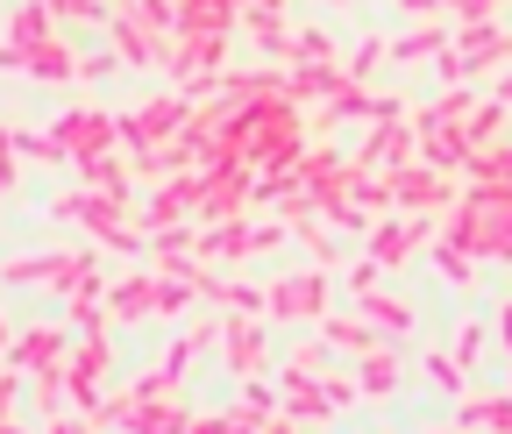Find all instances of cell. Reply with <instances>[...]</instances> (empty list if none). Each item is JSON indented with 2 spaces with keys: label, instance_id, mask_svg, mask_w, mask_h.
<instances>
[{
  "label": "cell",
  "instance_id": "f35d334b",
  "mask_svg": "<svg viewBox=\"0 0 512 434\" xmlns=\"http://www.w3.org/2000/svg\"><path fill=\"white\" fill-rule=\"evenodd\" d=\"M15 399H22V370L8 363L0 370V420H15Z\"/></svg>",
  "mask_w": 512,
  "mask_h": 434
},
{
  "label": "cell",
  "instance_id": "b9f144b4",
  "mask_svg": "<svg viewBox=\"0 0 512 434\" xmlns=\"http://www.w3.org/2000/svg\"><path fill=\"white\" fill-rule=\"evenodd\" d=\"M292 228L285 221H256V257H264V250H278V242H285Z\"/></svg>",
  "mask_w": 512,
  "mask_h": 434
},
{
  "label": "cell",
  "instance_id": "11a10c76",
  "mask_svg": "<svg viewBox=\"0 0 512 434\" xmlns=\"http://www.w3.org/2000/svg\"><path fill=\"white\" fill-rule=\"evenodd\" d=\"M0 150H8V143H0Z\"/></svg>",
  "mask_w": 512,
  "mask_h": 434
},
{
  "label": "cell",
  "instance_id": "83f0119b",
  "mask_svg": "<svg viewBox=\"0 0 512 434\" xmlns=\"http://www.w3.org/2000/svg\"><path fill=\"white\" fill-rule=\"evenodd\" d=\"M448 50V29H406L399 43H384V57H406V65H413V57H441Z\"/></svg>",
  "mask_w": 512,
  "mask_h": 434
},
{
  "label": "cell",
  "instance_id": "5b68a950",
  "mask_svg": "<svg viewBox=\"0 0 512 434\" xmlns=\"http://www.w3.org/2000/svg\"><path fill=\"white\" fill-rule=\"evenodd\" d=\"M221 349H228V363H235V378H256V370L271 363L264 314H235V321H221Z\"/></svg>",
  "mask_w": 512,
  "mask_h": 434
},
{
  "label": "cell",
  "instance_id": "4316f807",
  "mask_svg": "<svg viewBox=\"0 0 512 434\" xmlns=\"http://www.w3.org/2000/svg\"><path fill=\"white\" fill-rule=\"evenodd\" d=\"M50 8H43V0H22V8H15V22H8V43H43L50 36Z\"/></svg>",
  "mask_w": 512,
  "mask_h": 434
},
{
  "label": "cell",
  "instance_id": "d4e9b609",
  "mask_svg": "<svg viewBox=\"0 0 512 434\" xmlns=\"http://www.w3.org/2000/svg\"><path fill=\"white\" fill-rule=\"evenodd\" d=\"M463 427H491V434H512V392H505V399H463Z\"/></svg>",
  "mask_w": 512,
  "mask_h": 434
},
{
  "label": "cell",
  "instance_id": "6da1fadb",
  "mask_svg": "<svg viewBox=\"0 0 512 434\" xmlns=\"http://www.w3.org/2000/svg\"><path fill=\"white\" fill-rule=\"evenodd\" d=\"M185 114H192V100L185 93H157L150 107H136V114H114V143L136 157V150H157V143H171L178 129H185Z\"/></svg>",
  "mask_w": 512,
  "mask_h": 434
},
{
  "label": "cell",
  "instance_id": "ee69618b",
  "mask_svg": "<svg viewBox=\"0 0 512 434\" xmlns=\"http://www.w3.org/2000/svg\"><path fill=\"white\" fill-rule=\"evenodd\" d=\"M15 164H22V157H8V150H0V200L15 193Z\"/></svg>",
  "mask_w": 512,
  "mask_h": 434
},
{
  "label": "cell",
  "instance_id": "f907efd6",
  "mask_svg": "<svg viewBox=\"0 0 512 434\" xmlns=\"http://www.w3.org/2000/svg\"><path fill=\"white\" fill-rule=\"evenodd\" d=\"M0 434H29V427H15V420H0Z\"/></svg>",
  "mask_w": 512,
  "mask_h": 434
},
{
  "label": "cell",
  "instance_id": "836d02e7",
  "mask_svg": "<svg viewBox=\"0 0 512 434\" xmlns=\"http://www.w3.org/2000/svg\"><path fill=\"white\" fill-rule=\"evenodd\" d=\"M377 57H384V36H363V43L349 50V65H342V79H349V86H363V79L377 72Z\"/></svg>",
  "mask_w": 512,
  "mask_h": 434
},
{
  "label": "cell",
  "instance_id": "d6a6232c",
  "mask_svg": "<svg viewBox=\"0 0 512 434\" xmlns=\"http://www.w3.org/2000/svg\"><path fill=\"white\" fill-rule=\"evenodd\" d=\"M192 299H200V292H192V278H178V271H157V314H185Z\"/></svg>",
  "mask_w": 512,
  "mask_h": 434
},
{
  "label": "cell",
  "instance_id": "cb8c5ba5",
  "mask_svg": "<svg viewBox=\"0 0 512 434\" xmlns=\"http://www.w3.org/2000/svg\"><path fill=\"white\" fill-rule=\"evenodd\" d=\"M235 413H242L249 427H264V420H278V392L264 385V370H256V378H242V399H235Z\"/></svg>",
  "mask_w": 512,
  "mask_h": 434
},
{
  "label": "cell",
  "instance_id": "ab89813d",
  "mask_svg": "<svg viewBox=\"0 0 512 434\" xmlns=\"http://www.w3.org/2000/svg\"><path fill=\"white\" fill-rule=\"evenodd\" d=\"M114 65H121V57H114V50H86V57H79V79H107Z\"/></svg>",
  "mask_w": 512,
  "mask_h": 434
},
{
  "label": "cell",
  "instance_id": "7a4b0ae2",
  "mask_svg": "<svg viewBox=\"0 0 512 434\" xmlns=\"http://www.w3.org/2000/svg\"><path fill=\"white\" fill-rule=\"evenodd\" d=\"M505 57H512V36H505L498 22H470L456 43L441 50V79H448V86H463L470 72H484V65H505Z\"/></svg>",
  "mask_w": 512,
  "mask_h": 434
},
{
  "label": "cell",
  "instance_id": "2e32d148",
  "mask_svg": "<svg viewBox=\"0 0 512 434\" xmlns=\"http://www.w3.org/2000/svg\"><path fill=\"white\" fill-rule=\"evenodd\" d=\"M22 72L29 79H79V50H64L57 36H43V43H22Z\"/></svg>",
  "mask_w": 512,
  "mask_h": 434
},
{
  "label": "cell",
  "instance_id": "4fadbf2b",
  "mask_svg": "<svg viewBox=\"0 0 512 434\" xmlns=\"http://www.w3.org/2000/svg\"><path fill=\"white\" fill-rule=\"evenodd\" d=\"M427 235H434V221H384V228H370V264H406Z\"/></svg>",
  "mask_w": 512,
  "mask_h": 434
},
{
  "label": "cell",
  "instance_id": "f546056e",
  "mask_svg": "<svg viewBox=\"0 0 512 434\" xmlns=\"http://www.w3.org/2000/svg\"><path fill=\"white\" fill-rule=\"evenodd\" d=\"M463 171H470L477 185H512V150H470Z\"/></svg>",
  "mask_w": 512,
  "mask_h": 434
},
{
  "label": "cell",
  "instance_id": "7402d4cb",
  "mask_svg": "<svg viewBox=\"0 0 512 434\" xmlns=\"http://www.w3.org/2000/svg\"><path fill=\"white\" fill-rule=\"evenodd\" d=\"M392 385H399V356H392V349H363V370H356V392L384 399Z\"/></svg>",
  "mask_w": 512,
  "mask_h": 434
},
{
  "label": "cell",
  "instance_id": "8fae6325",
  "mask_svg": "<svg viewBox=\"0 0 512 434\" xmlns=\"http://www.w3.org/2000/svg\"><path fill=\"white\" fill-rule=\"evenodd\" d=\"M192 200H200V171L157 178V193H150V214H143V228H171V221H192Z\"/></svg>",
  "mask_w": 512,
  "mask_h": 434
},
{
  "label": "cell",
  "instance_id": "f5cc1de1",
  "mask_svg": "<svg viewBox=\"0 0 512 434\" xmlns=\"http://www.w3.org/2000/svg\"><path fill=\"white\" fill-rule=\"evenodd\" d=\"M50 434H64V413H57V420H50Z\"/></svg>",
  "mask_w": 512,
  "mask_h": 434
},
{
  "label": "cell",
  "instance_id": "db71d44e",
  "mask_svg": "<svg viewBox=\"0 0 512 434\" xmlns=\"http://www.w3.org/2000/svg\"><path fill=\"white\" fill-rule=\"evenodd\" d=\"M434 434H456V427H434Z\"/></svg>",
  "mask_w": 512,
  "mask_h": 434
},
{
  "label": "cell",
  "instance_id": "9a60e30c",
  "mask_svg": "<svg viewBox=\"0 0 512 434\" xmlns=\"http://www.w3.org/2000/svg\"><path fill=\"white\" fill-rule=\"evenodd\" d=\"M121 399H128V392H121ZM185 420H192V413H185L178 399H143V406H121L114 427H128V434H185Z\"/></svg>",
  "mask_w": 512,
  "mask_h": 434
},
{
  "label": "cell",
  "instance_id": "ac0fdd59",
  "mask_svg": "<svg viewBox=\"0 0 512 434\" xmlns=\"http://www.w3.org/2000/svg\"><path fill=\"white\" fill-rule=\"evenodd\" d=\"M356 306H363V321H370V328H384V335H413V306L384 299L377 285H363V292H356Z\"/></svg>",
  "mask_w": 512,
  "mask_h": 434
},
{
  "label": "cell",
  "instance_id": "7c38bea8",
  "mask_svg": "<svg viewBox=\"0 0 512 434\" xmlns=\"http://www.w3.org/2000/svg\"><path fill=\"white\" fill-rule=\"evenodd\" d=\"M72 171H79L86 193H107L114 207H128V178H136V171H128L114 150H100V157H72Z\"/></svg>",
  "mask_w": 512,
  "mask_h": 434
},
{
  "label": "cell",
  "instance_id": "681fc988",
  "mask_svg": "<svg viewBox=\"0 0 512 434\" xmlns=\"http://www.w3.org/2000/svg\"><path fill=\"white\" fill-rule=\"evenodd\" d=\"M242 8H285V0H242Z\"/></svg>",
  "mask_w": 512,
  "mask_h": 434
},
{
  "label": "cell",
  "instance_id": "f1b7e54d",
  "mask_svg": "<svg viewBox=\"0 0 512 434\" xmlns=\"http://www.w3.org/2000/svg\"><path fill=\"white\" fill-rule=\"evenodd\" d=\"M128 15H136L150 36H164V43L178 36V0H128Z\"/></svg>",
  "mask_w": 512,
  "mask_h": 434
},
{
  "label": "cell",
  "instance_id": "d6986e66",
  "mask_svg": "<svg viewBox=\"0 0 512 434\" xmlns=\"http://www.w3.org/2000/svg\"><path fill=\"white\" fill-rule=\"evenodd\" d=\"M413 143L427 150V164L441 171V164H463L470 157V143L456 136V121H427V129H413Z\"/></svg>",
  "mask_w": 512,
  "mask_h": 434
},
{
  "label": "cell",
  "instance_id": "3957f363",
  "mask_svg": "<svg viewBox=\"0 0 512 434\" xmlns=\"http://www.w3.org/2000/svg\"><path fill=\"white\" fill-rule=\"evenodd\" d=\"M264 314L271 321H313V314H328V271H292V278H278L271 292H264Z\"/></svg>",
  "mask_w": 512,
  "mask_h": 434
},
{
  "label": "cell",
  "instance_id": "d590c367",
  "mask_svg": "<svg viewBox=\"0 0 512 434\" xmlns=\"http://www.w3.org/2000/svg\"><path fill=\"white\" fill-rule=\"evenodd\" d=\"M427 378H434L441 392H463V363H456V356H427Z\"/></svg>",
  "mask_w": 512,
  "mask_h": 434
},
{
  "label": "cell",
  "instance_id": "c3c4849f",
  "mask_svg": "<svg viewBox=\"0 0 512 434\" xmlns=\"http://www.w3.org/2000/svg\"><path fill=\"white\" fill-rule=\"evenodd\" d=\"M256 434H292V427H285V420H264V427H256Z\"/></svg>",
  "mask_w": 512,
  "mask_h": 434
},
{
  "label": "cell",
  "instance_id": "8d00e7d4",
  "mask_svg": "<svg viewBox=\"0 0 512 434\" xmlns=\"http://www.w3.org/2000/svg\"><path fill=\"white\" fill-rule=\"evenodd\" d=\"M484 356V321H463L456 328V363H477Z\"/></svg>",
  "mask_w": 512,
  "mask_h": 434
},
{
  "label": "cell",
  "instance_id": "8992f818",
  "mask_svg": "<svg viewBox=\"0 0 512 434\" xmlns=\"http://www.w3.org/2000/svg\"><path fill=\"white\" fill-rule=\"evenodd\" d=\"M100 22L114 29V57H121V65H136V72L164 65V36H150V29H143L136 15H128V8H107Z\"/></svg>",
  "mask_w": 512,
  "mask_h": 434
},
{
  "label": "cell",
  "instance_id": "484cf974",
  "mask_svg": "<svg viewBox=\"0 0 512 434\" xmlns=\"http://www.w3.org/2000/svg\"><path fill=\"white\" fill-rule=\"evenodd\" d=\"M242 22H249V36H256V43H264L271 57H285V50H292V29L278 22V8H249Z\"/></svg>",
  "mask_w": 512,
  "mask_h": 434
},
{
  "label": "cell",
  "instance_id": "277c9868",
  "mask_svg": "<svg viewBox=\"0 0 512 434\" xmlns=\"http://www.w3.org/2000/svg\"><path fill=\"white\" fill-rule=\"evenodd\" d=\"M50 136L64 143V157H100V150H114V114H100V107H64Z\"/></svg>",
  "mask_w": 512,
  "mask_h": 434
},
{
  "label": "cell",
  "instance_id": "60d3db41",
  "mask_svg": "<svg viewBox=\"0 0 512 434\" xmlns=\"http://www.w3.org/2000/svg\"><path fill=\"white\" fill-rule=\"evenodd\" d=\"M441 8H456L463 22H491V8H498V0H441Z\"/></svg>",
  "mask_w": 512,
  "mask_h": 434
},
{
  "label": "cell",
  "instance_id": "7bdbcfd3",
  "mask_svg": "<svg viewBox=\"0 0 512 434\" xmlns=\"http://www.w3.org/2000/svg\"><path fill=\"white\" fill-rule=\"evenodd\" d=\"M320 392H328V406H349L356 399V385H342V378H320Z\"/></svg>",
  "mask_w": 512,
  "mask_h": 434
},
{
  "label": "cell",
  "instance_id": "30bf717a",
  "mask_svg": "<svg viewBox=\"0 0 512 434\" xmlns=\"http://www.w3.org/2000/svg\"><path fill=\"white\" fill-rule=\"evenodd\" d=\"M100 314H107V321H143V314H157V271H128L121 285H107V292H100Z\"/></svg>",
  "mask_w": 512,
  "mask_h": 434
},
{
  "label": "cell",
  "instance_id": "816d5d0a",
  "mask_svg": "<svg viewBox=\"0 0 512 434\" xmlns=\"http://www.w3.org/2000/svg\"><path fill=\"white\" fill-rule=\"evenodd\" d=\"M505 349H512V306H505Z\"/></svg>",
  "mask_w": 512,
  "mask_h": 434
},
{
  "label": "cell",
  "instance_id": "9c48e42d",
  "mask_svg": "<svg viewBox=\"0 0 512 434\" xmlns=\"http://www.w3.org/2000/svg\"><path fill=\"white\" fill-rule=\"evenodd\" d=\"M64 349H72V335H64V328H22V335H8V349H0V356L29 378V370H57Z\"/></svg>",
  "mask_w": 512,
  "mask_h": 434
},
{
  "label": "cell",
  "instance_id": "603a6c76",
  "mask_svg": "<svg viewBox=\"0 0 512 434\" xmlns=\"http://www.w3.org/2000/svg\"><path fill=\"white\" fill-rule=\"evenodd\" d=\"M434 271H441L448 285H456V292H470V285H477V264H470V250H456L448 235H434Z\"/></svg>",
  "mask_w": 512,
  "mask_h": 434
},
{
  "label": "cell",
  "instance_id": "e575fe53",
  "mask_svg": "<svg viewBox=\"0 0 512 434\" xmlns=\"http://www.w3.org/2000/svg\"><path fill=\"white\" fill-rule=\"evenodd\" d=\"M185 434H256L242 413H214V420H185Z\"/></svg>",
  "mask_w": 512,
  "mask_h": 434
},
{
  "label": "cell",
  "instance_id": "bcb514c9",
  "mask_svg": "<svg viewBox=\"0 0 512 434\" xmlns=\"http://www.w3.org/2000/svg\"><path fill=\"white\" fill-rule=\"evenodd\" d=\"M491 100H498V107H512V72L498 79V93H491Z\"/></svg>",
  "mask_w": 512,
  "mask_h": 434
},
{
  "label": "cell",
  "instance_id": "ba28073f",
  "mask_svg": "<svg viewBox=\"0 0 512 434\" xmlns=\"http://www.w3.org/2000/svg\"><path fill=\"white\" fill-rule=\"evenodd\" d=\"M384 178H392V207H448V200H456V185H448L441 171H427V164H399V171H384Z\"/></svg>",
  "mask_w": 512,
  "mask_h": 434
},
{
  "label": "cell",
  "instance_id": "e0dca14e",
  "mask_svg": "<svg viewBox=\"0 0 512 434\" xmlns=\"http://www.w3.org/2000/svg\"><path fill=\"white\" fill-rule=\"evenodd\" d=\"M278 406H285L292 420H328V413H335V406H328V392H320V378H306V370H285Z\"/></svg>",
  "mask_w": 512,
  "mask_h": 434
},
{
  "label": "cell",
  "instance_id": "7dc6e473",
  "mask_svg": "<svg viewBox=\"0 0 512 434\" xmlns=\"http://www.w3.org/2000/svg\"><path fill=\"white\" fill-rule=\"evenodd\" d=\"M406 8H413V15H434V8H441V0H406Z\"/></svg>",
  "mask_w": 512,
  "mask_h": 434
},
{
  "label": "cell",
  "instance_id": "74e56055",
  "mask_svg": "<svg viewBox=\"0 0 512 434\" xmlns=\"http://www.w3.org/2000/svg\"><path fill=\"white\" fill-rule=\"evenodd\" d=\"M50 15H79V22H100L107 15V0H43Z\"/></svg>",
  "mask_w": 512,
  "mask_h": 434
},
{
  "label": "cell",
  "instance_id": "4dcf8cb0",
  "mask_svg": "<svg viewBox=\"0 0 512 434\" xmlns=\"http://www.w3.org/2000/svg\"><path fill=\"white\" fill-rule=\"evenodd\" d=\"M285 57H292V65H335V36L328 29H299Z\"/></svg>",
  "mask_w": 512,
  "mask_h": 434
},
{
  "label": "cell",
  "instance_id": "1f68e13d",
  "mask_svg": "<svg viewBox=\"0 0 512 434\" xmlns=\"http://www.w3.org/2000/svg\"><path fill=\"white\" fill-rule=\"evenodd\" d=\"M320 335H328L335 349H356V356L377 349V328H370V321H328V314H320Z\"/></svg>",
  "mask_w": 512,
  "mask_h": 434
},
{
  "label": "cell",
  "instance_id": "44dd1931",
  "mask_svg": "<svg viewBox=\"0 0 512 434\" xmlns=\"http://www.w3.org/2000/svg\"><path fill=\"white\" fill-rule=\"evenodd\" d=\"M0 143H8V157H36V164H72L64 157V143L50 129H0Z\"/></svg>",
  "mask_w": 512,
  "mask_h": 434
},
{
  "label": "cell",
  "instance_id": "f6af8a7d",
  "mask_svg": "<svg viewBox=\"0 0 512 434\" xmlns=\"http://www.w3.org/2000/svg\"><path fill=\"white\" fill-rule=\"evenodd\" d=\"M0 72H22V43H0Z\"/></svg>",
  "mask_w": 512,
  "mask_h": 434
},
{
  "label": "cell",
  "instance_id": "52a82bcc",
  "mask_svg": "<svg viewBox=\"0 0 512 434\" xmlns=\"http://www.w3.org/2000/svg\"><path fill=\"white\" fill-rule=\"evenodd\" d=\"M86 264H93V250H57V257H15L0 278H8V285H57V292H64Z\"/></svg>",
  "mask_w": 512,
  "mask_h": 434
},
{
  "label": "cell",
  "instance_id": "ffe728a7",
  "mask_svg": "<svg viewBox=\"0 0 512 434\" xmlns=\"http://www.w3.org/2000/svg\"><path fill=\"white\" fill-rule=\"evenodd\" d=\"M349 79L335 72V65H299L292 79H285V100H335Z\"/></svg>",
  "mask_w": 512,
  "mask_h": 434
},
{
  "label": "cell",
  "instance_id": "5bb4252c",
  "mask_svg": "<svg viewBox=\"0 0 512 434\" xmlns=\"http://www.w3.org/2000/svg\"><path fill=\"white\" fill-rule=\"evenodd\" d=\"M406 150H413V121H377L370 129V143H363V157H356V171H399L406 164Z\"/></svg>",
  "mask_w": 512,
  "mask_h": 434
}]
</instances>
